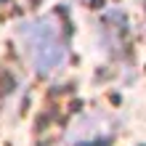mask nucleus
<instances>
[{
    "label": "nucleus",
    "instance_id": "obj_1",
    "mask_svg": "<svg viewBox=\"0 0 146 146\" xmlns=\"http://www.w3.org/2000/svg\"><path fill=\"white\" fill-rule=\"evenodd\" d=\"M61 56H64V50H61L58 42H53V40H40V50L35 53V64H37L40 72H48V69H53V66L61 61Z\"/></svg>",
    "mask_w": 146,
    "mask_h": 146
},
{
    "label": "nucleus",
    "instance_id": "obj_2",
    "mask_svg": "<svg viewBox=\"0 0 146 146\" xmlns=\"http://www.w3.org/2000/svg\"><path fill=\"white\" fill-rule=\"evenodd\" d=\"M80 146H109V141H96V143H80Z\"/></svg>",
    "mask_w": 146,
    "mask_h": 146
}]
</instances>
